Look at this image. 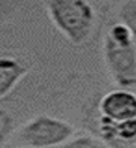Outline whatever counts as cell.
<instances>
[{
	"label": "cell",
	"mask_w": 136,
	"mask_h": 148,
	"mask_svg": "<svg viewBox=\"0 0 136 148\" xmlns=\"http://www.w3.org/2000/svg\"><path fill=\"white\" fill-rule=\"evenodd\" d=\"M132 30L120 21L103 38V58L109 76L120 88L136 87V47Z\"/></svg>",
	"instance_id": "cell-1"
},
{
	"label": "cell",
	"mask_w": 136,
	"mask_h": 148,
	"mask_svg": "<svg viewBox=\"0 0 136 148\" xmlns=\"http://www.w3.org/2000/svg\"><path fill=\"white\" fill-rule=\"evenodd\" d=\"M53 24L73 45H82L91 36L96 21L93 6L87 0H46Z\"/></svg>",
	"instance_id": "cell-2"
},
{
	"label": "cell",
	"mask_w": 136,
	"mask_h": 148,
	"mask_svg": "<svg viewBox=\"0 0 136 148\" xmlns=\"http://www.w3.org/2000/svg\"><path fill=\"white\" fill-rule=\"evenodd\" d=\"M73 135L75 129L70 123L62 118L39 115L20 129L18 141L29 148H57Z\"/></svg>",
	"instance_id": "cell-3"
},
{
	"label": "cell",
	"mask_w": 136,
	"mask_h": 148,
	"mask_svg": "<svg viewBox=\"0 0 136 148\" xmlns=\"http://www.w3.org/2000/svg\"><path fill=\"white\" fill-rule=\"evenodd\" d=\"M97 136L109 148H136V118L114 121L99 114Z\"/></svg>",
	"instance_id": "cell-4"
},
{
	"label": "cell",
	"mask_w": 136,
	"mask_h": 148,
	"mask_svg": "<svg viewBox=\"0 0 136 148\" xmlns=\"http://www.w3.org/2000/svg\"><path fill=\"white\" fill-rule=\"evenodd\" d=\"M99 114L114 121L136 118V93L120 87L106 93L99 102Z\"/></svg>",
	"instance_id": "cell-5"
},
{
	"label": "cell",
	"mask_w": 136,
	"mask_h": 148,
	"mask_svg": "<svg viewBox=\"0 0 136 148\" xmlns=\"http://www.w3.org/2000/svg\"><path fill=\"white\" fill-rule=\"evenodd\" d=\"M29 73V67L20 58L3 56L0 58V97L5 99Z\"/></svg>",
	"instance_id": "cell-6"
},
{
	"label": "cell",
	"mask_w": 136,
	"mask_h": 148,
	"mask_svg": "<svg viewBox=\"0 0 136 148\" xmlns=\"http://www.w3.org/2000/svg\"><path fill=\"white\" fill-rule=\"evenodd\" d=\"M105 147L106 145L99 138L90 136V135H82V136L70 138L67 142L62 144L57 148H105Z\"/></svg>",
	"instance_id": "cell-7"
},
{
	"label": "cell",
	"mask_w": 136,
	"mask_h": 148,
	"mask_svg": "<svg viewBox=\"0 0 136 148\" xmlns=\"http://www.w3.org/2000/svg\"><path fill=\"white\" fill-rule=\"evenodd\" d=\"M120 20L132 30L136 39V0H127L120 8Z\"/></svg>",
	"instance_id": "cell-8"
},
{
	"label": "cell",
	"mask_w": 136,
	"mask_h": 148,
	"mask_svg": "<svg viewBox=\"0 0 136 148\" xmlns=\"http://www.w3.org/2000/svg\"><path fill=\"white\" fill-rule=\"evenodd\" d=\"M14 129V121H12V117H9L6 111H2L0 112V141L5 142L8 135L12 132Z\"/></svg>",
	"instance_id": "cell-9"
},
{
	"label": "cell",
	"mask_w": 136,
	"mask_h": 148,
	"mask_svg": "<svg viewBox=\"0 0 136 148\" xmlns=\"http://www.w3.org/2000/svg\"><path fill=\"white\" fill-rule=\"evenodd\" d=\"M18 148H29V147H24V145H23V147H18Z\"/></svg>",
	"instance_id": "cell-10"
}]
</instances>
